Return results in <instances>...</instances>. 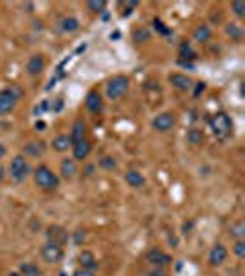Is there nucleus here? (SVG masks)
I'll return each mask as SVG.
<instances>
[{"label":"nucleus","mask_w":245,"mask_h":276,"mask_svg":"<svg viewBox=\"0 0 245 276\" xmlns=\"http://www.w3.org/2000/svg\"><path fill=\"white\" fill-rule=\"evenodd\" d=\"M210 37H212V30L207 26V24H199L197 28L194 30V39L197 42H207L210 41Z\"/></svg>","instance_id":"nucleus-23"},{"label":"nucleus","mask_w":245,"mask_h":276,"mask_svg":"<svg viewBox=\"0 0 245 276\" xmlns=\"http://www.w3.org/2000/svg\"><path fill=\"white\" fill-rule=\"evenodd\" d=\"M79 30V20L76 17H65V18H61V22H59V32L63 33H74Z\"/></svg>","instance_id":"nucleus-21"},{"label":"nucleus","mask_w":245,"mask_h":276,"mask_svg":"<svg viewBox=\"0 0 245 276\" xmlns=\"http://www.w3.org/2000/svg\"><path fill=\"white\" fill-rule=\"evenodd\" d=\"M146 262L149 263L151 267H168L171 263V256L166 252H162L161 248H151L146 252Z\"/></svg>","instance_id":"nucleus-9"},{"label":"nucleus","mask_w":245,"mask_h":276,"mask_svg":"<svg viewBox=\"0 0 245 276\" xmlns=\"http://www.w3.org/2000/svg\"><path fill=\"white\" fill-rule=\"evenodd\" d=\"M63 98H56V101H52L50 103V110H54V112H59L61 109H63Z\"/></svg>","instance_id":"nucleus-38"},{"label":"nucleus","mask_w":245,"mask_h":276,"mask_svg":"<svg viewBox=\"0 0 245 276\" xmlns=\"http://www.w3.org/2000/svg\"><path fill=\"white\" fill-rule=\"evenodd\" d=\"M72 241H74V245H81L85 241V232L83 230H78V232H74V236H72Z\"/></svg>","instance_id":"nucleus-36"},{"label":"nucleus","mask_w":245,"mask_h":276,"mask_svg":"<svg viewBox=\"0 0 245 276\" xmlns=\"http://www.w3.org/2000/svg\"><path fill=\"white\" fill-rule=\"evenodd\" d=\"M120 6H124L122 17H129V15L133 13V8H137V6H139V2H137V0H129V2H122Z\"/></svg>","instance_id":"nucleus-34"},{"label":"nucleus","mask_w":245,"mask_h":276,"mask_svg":"<svg viewBox=\"0 0 245 276\" xmlns=\"http://www.w3.org/2000/svg\"><path fill=\"white\" fill-rule=\"evenodd\" d=\"M72 147V140H70V134H57L54 140H52V149L57 153H65Z\"/></svg>","instance_id":"nucleus-19"},{"label":"nucleus","mask_w":245,"mask_h":276,"mask_svg":"<svg viewBox=\"0 0 245 276\" xmlns=\"http://www.w3.org/2000/svg\"><path fill=\"white\" fill-rule=\"evenodd\" d=\"M59 173L63 179H74L76 173H78V166H76V160L74 158H65V160L61 162L59 166Z\"/></svg>","instance_id":"nucleus-18"},{"label":"nucleus","mask_w":245,"mask_h":276,"mask_svg":"<svg viewBox=\"0 0 245 276\" xmlns=\"http://www.w3.org/2000/svg\"><path fill=\"white\" fill-rule=\"evenodd\" d=\"M78 263L81 269H87V271H96L98 269V260L91 250H81L78 254Z\"/></svg>","instance_id":"nucleus-17"},{"label":"nucleus","mask_w":245,"mask_h":276,"mask_svg":"<svg viewBox=\"0 0 245 276\" xmlns=\"http://www.w3.org/2000/svg\"><path fill=\"white\" fill-rule=\"evenodd\" d=\"M205 88H207V83H203V81H199V83H195V90H194V96L197 98L199 94H201V92L205 90Z\"/></svg>","instance_id":"nucleus-40"},{"label":"nucleus","mask_w":245,"mask_h":276,"mask_svg":"<svg viewBox=\"0 0 245 276\" xmlns=\"http://www.w3.org/2000/svg\"><path fill=\"white\" fill-rule=\"evenodd\" d=\"M146 276H168V274L162 267H153V269H149V271L146 272Z\"/></svg>","instance_id":"nucleus-37"},{"label":"nucleus","mask_w":245,"mask_h":276,"mask_svg":"<svg viewBox=\"0 0 245 276\" xmlns=\"http://www.w3.org/2000/svg\"><path fill=\"white\" fill-rule=\"evenodd\" d=\"M179 55H181V59H185V61H190V59H195L197 57V54H195L192 48H190V42L185 41V42H181L179 46Z\"/></svg>","instance_id":"nucleus-26"},{"label":"nucleus","mask_w":245,"mask_h":276,"mask_svg":"<svg viewBox=\"0 0 245 276\" xmlns=\"http://www.w3.org/2000/svg\"><path fill=\"white\" fill-rule=\"evenodd\" d=\"M210 129H212V134L217 140H227L232 133V120L229 118L227 112L217 110L216 114L210 118Z\"/></svg>","instance_id":"nucleus-2"},{"label":"nucleus","mask_w":245,"mask_h":276,"mask_svg":"<svg viewBox=\"0 0 245 276\" xmlns=\"http://www.w3.org/2000/svg\"><path fill=\"white\" fill-rule=\"evenodd\" d=\"M85 107H87L88 112H93V114H100L103 110V100H102V94L98 90H91L85 96Z\"/></svg>","instance_id":"nucleus-11"},{"label":"nucleus","mask_w":245,"mask_h":276,"mask_svg":"<svg viewBox=\"0 0 245 276\" xmlns=\"http://www.w3.org/2000/svg\"><path fill=\"white\" fill-rule=\"evenodd\" d=\"M231 11L238 18H241L245 15V2H232V4H231Z\"/></svg>","instance_id":"nucleus-33"},{"label":"nucleus","mask_w":245,"mask_h":276,"mask_svg":"<svg viewBox=\"0 0 245 276\" xmlns=\"http://www.w3.org/2000/svg\"><path fill=\"white\" fill-rule=\"evenodd\" d=\"M91 151H93V144L85 138V140H81V142H78V144H74V146H72V158H74L76 162H78V160L81 162V160H85L88 155H91Z\"/></svg>","instance_id":"nucleus-13"},{"label":"nucleus","mask_w":245,"mask_h":276,"mask_svg":"<svg viewBox=\"0 0 245 276\" xmlns=\"http://www.w3.org/2000/svg\"><path fill=\"white\" fill-rule=\"evenodd\" d=\"M153 28H155V32L159 33V35H164V37H168V35H171V28H168L166 24L162 22L161 18H153Z\"/></svg>","instance_id":"nucleus-30"},{"label":"nucleus","mask_w":245,"mask_h":276,"mask_svg":"<svg viewBox=\"0 0 245 276\" xmlns=\"http://www.w3.org/2000/svg\"><path fill=\"white\" fill-rule=\"evenodd\" d=\"M125 182L129 184L131 188H142L144 184H146V179H144V175L137 170H129L127 173L124 175Z\"/></svg>","instance_id":"nucleus-20"},{"label":"nucleus","mask_w":245,"mask_h":276,"mask_svg":"<svg viewBox=\"0 0 245 276\" xmlns=\"http://www.w3.org/2000/svg\"><path fill=\"white\" fill-rule=\"evenodd\" d=\"M47 110H50V101L48 100H42L39 105H35V109H33V114L35 116H41V114H44Z\"/></svg>","instance_id":"nucleus-35"},{"label":"nucleus","mask_w":245,"mask_h":276,"mask_svg":"<svg viewBox=\"0 0 245 276\" xmlns=\"http://www.w3.org/2000/svg\"><path fill=\"white\" fill-rule=\"evenodd\" d=\"M116 166H118V162H116V158L115 156H111V155H105V156H102L100 158V168H103V170H116Z\"/></svg>","instance_id":"nucleus-31"},{"label":"nucleus","mask_w":245,"mask_h":276,"mask_svg":"<svg viewBox=\"0 0 245 276\" xmlns=\"http://www.w3.org/2000/svg\"><path fill=\"white\" fill-rule=\"evenodd\" d=\"M30 164L24 155H15L10 162V177L15 182H24L30 175Z\"/></svg>","instance_id":"nucleus-4"},{"label":"nucleus","mask_w":245,"mask_h":276,"mask_svg":"<svg viewBox=\"0 0 245 276\" xmlns=\"http://www.w3.org/2000/svg\"><path fill=\"white\" fill-rule=\"evenodd\" d=\"M186 140H188L190 146H201L205 140V133H203V129H197V127H192L188 129V133H186Z\"/></svg>","instance_id":"nucleus-22"},{"label":"nucleus","mask_w":245,"mask_h":276,"mask_svg":"<svg viewBox=\"0 0 245 276\" xmlns=\"http://www.w3.org/2000/svg\"><path fill=\"white\" fill-rule=\"evenodd\" d=\"M85 134H87V124H85L83 118H78L72 124V131H70V140H72V146L78 142H81V140H85Z\"/></svg>","instance_id":"nucleus-15"},{"label":"nucleus","mask_w":245,"mask_h":276,"mask_svg":"<svg viewBox=\"0 0 245 276\" xmlns=\"http://www.w3.org/2000/svg\"><path fill=\"white\" fill-rule=\"evenodd\" d=\"M232 252L238 258H245V239H236L232 245Z\"/></svg>","instance_id":"nucleus-32"},{"label":"nucleus","mask_w":245,"mask_h":276,"mask_svg":"<svg viewBox=\"0 0 245 276\" xmlns=\"http://www.w3.org/2000/svg\"><path fill=\"white\" fill-rule=\"evenodd\" d=\"M19 272L23 276H41L42 271L39 269V265H35L33 262H24L19 265Z\"/></svg>","instance_id":"nucleus-24"},{"label":"nucleus","mask_w":245,"mask_h":276,"mask_svg":"<svg viewBox=\"0 0 245 276\" xmlns=\"http://www.w3.org/2000/svg\"><path fill=\"white\" fill-rule=\"evenodd\" d=\"M72 276H96V272H94V271H87V269H81V267H78V269L72 272Z\"/></svg>","instance_id":"nucleus-39"},{"label":"nucleus","mask_w":245,"mask_h":276,"mask_svg":"<svg viewBox=\"0 0 245 276\" xmlns=\"http://www.w3.org/2000/svg\"><path fill=\"white\" fill-rule=\"evenodd\" d=\"M24 96V90L19 85H11V87L0 90V116L8 114L15 109L17 101Z\"/></svg>","instance_id":"nucleus-3"},{"label":"nucleus","mask_w":245,"mask_h":276,"mask_svg":"<svg viewBox=\"0 0 245 276\" xmlns=\"http://www.w3.org/2000/svg\"><path fill=\"white\" fill-rule=\"evenodd\" d=\"M59 276H66V274H65V272H61V274H59Z\"/></svg>","instance_id":"nucleus-45"},{"label":"nucleus","mask_w":245,"mask_h":276,"mask_svg":"<svg viewBox=\"0 0 245 276\" xmlns=\"http://www.w3.org/2000/svg\"><path fill=\"white\" fill-rule=\"evenodd\" d=\"M23 153H24V156H33V158H37V156H42L44 153H47V142L39 140V142H28V144H24Z\"/></svg>","instance_id":"nucleus-16"},{"label":"nucleus","mask_w":245,"mask_h":276,"mask_svg":"<svg viewBox=\"0 0 245 276\" xmlns=\"http://www.w3.org/2000/svg\"><path fill=\"white\" fill-rule=\"evenodd\" d=\"M4 156H6V146L0 144V158H4Z\"/></svg>","instance_id":"nucleus-43"},{"label":"nucleus","mask_w":245,"mask_h":276,"mask_svg":"<svg viewBox=\"0 0 245 276\" xmlns=\"http://www.w3.org/2000/svg\"><path fill=\"white\" fill-rule=\"evenodd\" d=\"M44 66H47L44 55H42V54H33L32 57L28 59V63H26V72H28V76L35 78V76H41L42 70H44Z\"/></svg>","instance_id":"nucleus-10"},{"label":"nucleus","mask_w":245,"mask_h":276,"mask_svg":"<svg viewBox=\"0 0 245 276\" xmlns=\"http://www.w3.org/2000/svg\"><path fill=\"white\" fill-rule=\"evenodd\" d=\"M44 127H47L44 122H37V124H35V129H37V131H44Z\"/></svg>","instance_id":"nucleus-42"},{"label":"nucleus","mask_w":245,"mask_h":276,"mask_svg":"<svg viewBox=\"0 0 245 276\" xmlns=\"http://www.w3.org/2000/svg\"><path fill=\"white\" fill-rule=\"evenodd\" d=\"M8 276H23V274H20V272L17 271V272H10V274H8Z\"/></svg>","instance_id":"nucleus-44"},{"label":"nucleus","mask_w":245,"mask_h":276,"mask_svg":"<svg viewBox=\"0 0 245 276\" xmlns=\"http://www.w3.org/2000/svg\"><path fill=\"white\" fill-rule=\"evenodd\" d=\"M227 256H229L227 247L221 243H217V245H214L212 250H210V254H208V263H210L212 267H219L227 262Z\"/></svg>","instance_id":"nucleus-12"},{"label":"nucleus","mask_w":245,"mask_h":276,"mask_svg":"<svg viewBox=\"0 0 245 276\" xmlns=\"http://www.w3.org/2000/svg\"><path fill=\"white\" fill-rule=\"evenodd\" d=\"M151 39V32L148 28H137L133 32V41L135 42H148Z\"/></svg>","instance_id":"nucleus-28"},{"label":"nucleus","mask_w":245,"mask_h":276,"mask_svg":"<svg viewBox=\"0 0 245 276\" xmlns=\"http://www.w3.org/2000/svg\"><path fill=\"white\" fill-rule=\"evenodd\" d=\"M127 90H129V79L125 76H115L107 83L105 94L109 100H120Z\"/></svg>","instance_id":"nucleus-5"},{"label":"nucleus","mask_w":245,"mask_h":276,"mask_svg":"<svg viewBox=\"0 0 245 276\" xmlns=\"http://www.w3.org/2000/svg\"><path fill=\"white\" fill-rule=\"evenodd\" d=\"M225 32H227V35L231 37V39H234V41H241V35H243V32H241L240 24H236V22L227 24Z\"/></svg>","instance_id":"nucleus-27"},{"label":"nucleus","mask_w":245,"mask_h":276,"mask_svg":"<svg viewBox=\"0 0 245 276\" xmlns=\"http://www.w3.org/2000/svg\"><path fill=\"white\" fill-rule=\"evenodd\" d=\"M168 79H170L171 87L177 88V90H181V92H186L194 87V85H192V79H190L186 74H170V78Z\"/></svg>","instance_id":"nucleus-14"},{"label":"nucleus","mask_w":245,"mask_h":276,"mask_svg":"<svg viewBox=\"0 0 245 276\" xmlns=\"http://www.w3.org/2000/svg\"><path fill=\"white\" fill-rule=\"evenodd\" d=\"M33 182L39 190L42 192H54V190L59 188V175L54 173V171L48 168V166H37L33 170Z\"/></svg>","instance_id":"nucleus-1"},{"label":"nucleus","mask_w":245,"mask_h":276,"mask_svg":"<svg viewBox=\"0 0 245 276\" xmlns=\"http://www.w3.org/2000/svg\"><path fill=\"white\" fill-rule=\"evenodd\" d=\"M41 258H42V262H47L48 265H56V263H59L61 260L65 258V250H63V247H59V245L44 243L41 247Z\"/></svg>","instance_id":"nucleus-6"},{"label":"nucleus","mask_w":245,"mask_h":276,"mask_svg":"<svg viewBox=\"0 0 245 276\" xmlns=\"http://www.w3.org/2000/svg\"><path fill=\"white\" fill-rule=\"evenodd\" d=\"M229 236H232V238H236V239H243L245 238L243 221H236V223H232V225L229 226Z\"/></svg>","instance_id":"nucleus-25"},{"label":"nucleus","mask_w":245,"mask_h":276,"mask_svg":"<svg viewBox=\"0 0 245 276\" xmlns=\"http://www.w3.org/2000/svg\"><path fill=\"white\" fill-rule=\"evenodd\" d=\"M105 8H107L105 0H88L87 2V9L88 11H93V13H103Z\"/></svg>","instance_id":"nucleus-29"},{"label":"nucleus","mask_w":245,"mask_h":276,"mask_svg":"<svg viewBox=\"0 0 245 276\" xmlns=\"http://www.w3.org/2000/svg\"><path fill=\"white\" fill-rule=\"evenodd\" d=\"M177 63H179V66H183V68H190V70H194V63H190V61L179 59V61H177Z\"/></svg>","instance_id":"nucleus-41"},{"label":"nucleus","mask_w":245,"mask_h":276,"mask_svg":"<svg viewBox=\"0 0 245 276\" xmlns=\"http://www.w3.org/2000/svg\"><path fill=\"white\" fill-rule=\"evenodd\" d=\"M44 236H47V243L59 245V247H65L69 243V232L59 225H50L44 232Z\"/></svg>","instance_id":"nucleus-8"},{"label":"nucleus","mask_w":245,"mask_h":276,"mask_svg":"<svg viewBox=\"0 0 245 276\" xmlns=\"http://www.w3.org/2000/svg\"><path fill=\"white\" fill-rule=\"evenodd\" d=\"M175 124L177 118L173 112H161V114H157L153 118L151 127L155 131H159V133H168V131H171V129L175 127Z\"/></svg>","instance_id":"nucleus-7"}]
</instances>
